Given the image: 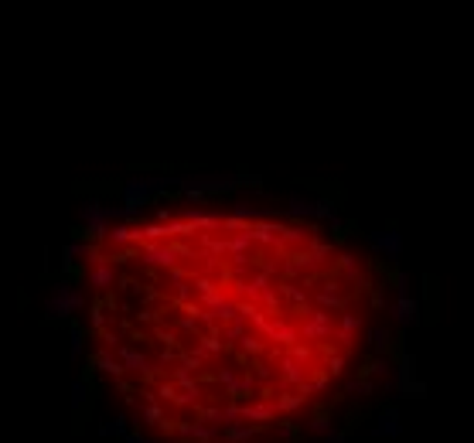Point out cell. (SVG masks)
I'll return each mask as SVG.
<instances>
[{"label": "cell", "mask_w": 474, "mask_h": 443, "mask_svg": "<svg viewBox=\"0 0 474 443\" xmlns=\"http://www.w3.org/2000/svg\"><path fill=\"white\" fill-rule=\"evenodd\" d=\"M345 392H348V396H359V399H369V396L376 392V382L365 378V375H362V378H348V382H345Z\"/></svg>", "instance_id": "10"}, {"label": "cell", "mask_w": 474, "mask_h": 443, "mask_svg": "<svg viewBox=\"0 0 474 443\" xmlns=\"http://www.w3.org/2000/svg\"><path fill=\"white\" fill-rule=\"evenodd\" d=\"M335 331H338V317L331 310H321V307H311L304 317H300V334L307 345H324V341H335Z\"/></svg>", "instance_id": "2"}, {"label": "cell", "mask_w": 474, "mask_h": 443, "mask_svg": "<svg viewBox=\"0 0 474 443\" xmlns=\"http://www.w3.org/2000/svg\"><path fill=\"white\" fill-rule=\"evenodd\" d=\"M369 249L382 256V260H389V263L396 266L403 260V232L399 229H382V232H369Z\"/></svg>", "instance_id": "3"}, {"label": "cell", "mask_w": 474, "mask_h": 443, "mask_svg": "<svg viewBox=\"0 0 474 443\" xmlns=\"http://www.w3.org/2000/svg\"><path fill=\"white\" fill-rule=\"evenodd\" d=\"M307 427H311V437H321V440L335 433V427H331V420H328V416H314Z\"/></svg>", "instance_id": "13"}, {"label": "cell", "mask_w": 474, "mask_h": 443, "mask_svg": "<svg viewBox=\"0 0 474 443\" xmlns=\"http://www.w3.org/2000/svg\"><path fill=\"white\" fill-rule=\"evenodd\" d=\"M385 392H396L403 399H423L427 396V382L416 378V358L413 354H403L399 365H396V375L385 382Z\"/></svg>", "instance_id": "1"}, {"label": "cell", "mask_w": 474, "mask_h": 443, "mask_svg": "<svg viewBox=\"0 0 474 443\" xmlns=\"http://www.w3.org/2000/svg\"><path fill=\"white\" fill-rule=\"evenodd\" d=\"M345 368H348V354H338V352L324 354V372L328 375H341Z\"/></svg>", "instance_id": "11"}, {"label": "cell", "mask_w": 474, "mask_h": 443, "mask_svg": "<svg viewBox=\"0 0 474 443\" xmlns=\"http://www.w3.org/2000/svg\"><path fill=\"white\" fill-rule=\"evenodd\" d=\"M392 290H396V297H409V276L403 269L392 273Z\"/></svg>", "instance_id": "14"}, {"label": "cell", "mask_w": 474, "mask_h": 443, "mask_svg": "<svg viewBox=\"0 0 474 443\" xmlns=\"http://www.w3.org/2000/svg\"><path fill=\"white\" fill-rule=\"evenodd\" d=\"M369 345H372V352L379 354V358H385L389 348H392V334H389L385 328H372V331H369Z\"/></svg>", "instance_id": "9"}, {"label": "cell", "mask_w": 474, "mask_h": 443, "mask_svg": "<svg viewBox=\"0 0 474 443\" xmlns=\"http://www.w3.org/2000/svg\"><path fill=\"white\" fill-rule=\"evenodd\" d=\"M324 443H348V437H345V433H341V430H335V433H331V437H324Z\"/></svg>", "instance_id": "16"}, {"label": "cell", "mask_w": 474, "mask_h": 443, "mask_svg": "<svg viewBox=\"0 0 474 443\" xmlns=\"http://www.w3.org/2000/svg\"><path fill=\"white\" fill-rule=\"evenodd\" d=\"M369 375H392V361H389V358H376V361L365 368V378H369Z\"/></svg>", "instance_id": "15"}, {"label": "cell", "mask_w": 474, "mask_h": 443, "mask_svg": "<svg viewBox=\"0 0 474 443\" xmlns=\"http://www.w3.org/2000/svg\"><path fill=\"white\" fill-rule=\"evenodd\" d=\"M362 328V317L355 314V310H341L338 314V331H335V341L341 345V348H352L355 345V331Z\"/></svg>", "instance_id": "7"}, {"label": "cell", "mask_w": 474, "mask_h": 443, "mask_svg": "<svg viewBox=\"0 0 474 443\" xmlns=\"http://www.w3.org/2000/svg\"><path fill=\"white\" fill-rule=\"evenodd\" d=\"M314 300H317V307L321 310H331V314H341V310H348L345 304V293L338 290V280H321V286L314 290Z\"/></svg>", "instance_id": "4"}, {"label": "cell", "mask_w": 474, "mask_h": 443, "mask_svg": "<svg viewBox=\"0 0 474 443\" xmlns=\"http://www.w3.org/2000/svg\"><path fill=\"white\" fill-rule=\"evenodd\" d=\"M321 218H338V208H335V201H328V198H317L314 201V222H321Z\"/></svg>", "instance_id": "12"}, {"label": "cell", "mask_w": 474, "mask_h": 443, "mask_svg": "<svg viewBox=\"0 0 474 443\" xmlns=\"http://www.w3.org/2000/svg\"><path fill=\"white\" fill-rule=\"evenodd\" d=\"M372 307H376V310H385V297H382V293H372Z\"/></svg>", "instance_id": "17"}, {"label": "cell", "mask_w": 474, "mask_h": 443, "mask_svg": "<svg viewBox=\"0 0 474 443\" xmlns=\"http://www.w3.org/2000/svg\"><path fill=\"white\" fill-rule=\"evenodd\" d=\"M286 215H290V218H314V201L304 198V194H290V201H286Z\"/></svg>", "instance_id": "8"}, {"label": "cell", "mask_w": 474, "mask_h": 443, "mask_svg": "<svg viewBox=\"0 0 474 443\" xmlns=\"http://www.w3.org/2000/svg\"><path fill=\"white\" fill-rule=\"evenodd\" d=\"M372 437H376V440H396V437H403V416H399L396 406H385L379 416H376Z\"/></svg>", "instance_id": "5"}, {"label": "cell", "mask_w": 474, "mask_h": 443, "mask_svg": "<svg viewBox=\"0 0 474 443\" xmlns=\"http://www.w3.org/2000/svg\"><path fill=\"white\" fill-rule=\"evenodd\" d=\"M392 321H396L399 328H416V324H420V304H416L413 297H396V304H392Z\"/></svg>", "instance_id": "6"}]
</instances>
